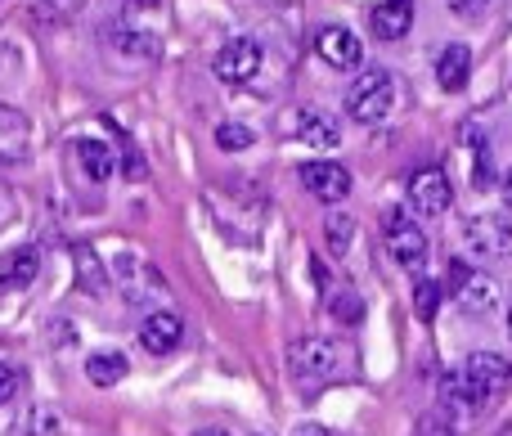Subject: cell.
Returning <instances> with one entry per match:
<instances>
[{
	"mask_svg": "<svg viewBox=\"0 0 512 436\" xmlns=\"http://www.w3.org/2000/svg\"><path fill=\"white\" fill-rule=\"evenodd\" d=\"M409 203H414L418 216H441V212H450V203H454L450 176H445L441 167L418 171V176L409 180Z\"/></svg>",
	"mask_w": 512,
	"mask_h": 436,
	"instance_id": "cell-7",
	"label": "cell"
},
{
	"mask_svg": "<svg viewBox=\"0 0 512 436\" xmlns=\"http://www.w3.org/2000/svg\"><path fill=\"white\" fill-rule=\"evenodd\" d=\"M86 378L95 387H117L126 378V356L122 351H95V356H86Z\"/></svg>",
	"mask_w": 512,
	"mask_h": 436,
	"instance_id": "cell-16",
	"label": "cell"
},
{
	"mask_svg": "<svg viewBox=\"0 0 512 436\" xmlns=\"http://www.w3.org/2000/svg\"><path fill=\"white\" fill-rule=\"evenodd\" d=\"M36 270H41V252H36V248H18L14 257L0 266V288H5V293H18V288L36 284Z\"/></svg>",
	"mask_w": 512,
	"mask_h": 436,
	"instance_id": "cell-14",
	"label": "cell"
},
{
	"mask_svg": "<svg viewBox=\"0 0 512 436\" xmlns=\"http://www.w3.org/2000/svg\"><path fill=\"white\" fill-rule=\"evenodd\" d=\"M346 356H351V351H342L333 338H301L288 347V374L306 387L333 383L346 369Z\"/></svg>",
	"mask_w": 512,
	"mask_h": 436,
	"instance_id": "cell-1",
	"label": "cell"
},
{
	"mask_svg": "<svg viewBox=\"0 0 512 436\" xmlns=\"http://www.w3.org/2000/svg\"><path fill=\"white\" fill-rule=\"evenodd\" d=\"M472 185H477V189H495L499 185V171H495V158H490V144H481V149H477V176H472Z\"/></svg>",
	"mask_w": 512,
	"mask_h": 436,
	"instance_id": "cell-24",
	"label": "cell"
},
{
	"mask_svg": "<svg viewBox=\"0 0 512 436\" xmlns=\"http://www.w3.org/2000/svg\"><path fill=\"white\" fill-rule=\"evenodd\" d=\"M180 338H185V320H180L176 311H153V315H144V324H140L144 351H153V356H167V351L180 347Z\"/></svg>",
	"mask_w": 512,
	"mask_h": 436,
	"instance_id": "cell-10",
	"label": "cell"
},
{
	"mask_svg": "<svg viewBox=\"0 0 512 436\" xmlns=\"http://www.w3.org/2000/svg\"><path fill=\"white\" fill-rule=\"evenodd\" d=\"M508 338H512V311H508Z\"/></svg>",
	"mask_w": 512,
	"mask_h": 436,
	"instance_id": "cell-32",
	"label": "cell"
},
{
	"mask_svg": "<svg viewBox=\"0 0 512 436\" xmlns=\"http://www.w3.org/2000/svg\"><path fill=\"white\" fill-rule=\"evenodd\" d=\"M445 5H450L459 18H477V14H486L490 9V0H445Z\"/></svg>",
	"mask_w": 512,
	"mask_h": 436,
	"instance_id": "cell-27",
	"label": "cell"
},
{
	"mask_svg": "<svg viewBox=\"0 0 512 436\" xmlns=\"http://www.w3.org/2000/svg\"><path fill=\"white\" fill-rule=\"evenodd\" d=\"M324 234H328V248L333 252H346L351 248V239H355V221L351 216H328V225H324Z\"/></svg>",
	"mask_w": 512,
	"mask_h": 436,
	"instance_id": "cell-23",
	"label": "cell"
},
{
	"mask_svg": "<svg viewBox=\"0 0 512 436\" xmlns=\"http://www.w3.org/2000/svg\"><path fill=\"white\" fill-rule=\"evenodd\" d=\"M14 392H18V369L0 360V405H9V401H14Z\"/></svg>",
	"mask_w": 512,
	"mask_h": 436,
	"instance_id": "cell-26",
	"label": "cell"
},
{
	"mask_svg": "<svg viewBox=\"0 0 512 436\" xmlns=\"http://www.w3.org/2000/svg\"><path fill=\"white\" fill-rule=\"evenodd\" d=\"M77 162L95 185H104V180L113 176V153H108L104 140H77Z\"/></svg>",
	"mask_w": 512,
	"mask_h": 436,
	"instance_id": "cell-17",
	"label": "cell"
},
{
	"mask_svg": "<svg viewBox=\"0 0 512 436\" xmlns=\"http://www.w3.org/2000/svg\"><path fill=\"white\" fill-rule=\"evenodd\" d=\"M418 436H459V428H454V414L445 410H427L423 419H418Z\"/></svg>",
	"mask_w": 512,
	"mask_h": 436,
	"instance_id": "cell-22",
	"label": "cell"
},
{
	"mask_svg": "<svg viewBox=\"0 0 512 436\" xmlns=\"http://www.w3.org/2000/svg\"><path fill=\"white\" fill-rule=\"evenodd\" d=\"M292 436H333V432L324 423H301V428H292Z\"/></svg>",
	"mask_w": 512,
	"mask_h": 436,
	"instance_id": "cell-28",
	"label": "cell"
},
{
	"mask_svg": "<svg viewBox=\"0 0 512 436\" xmlns=\"http://www.w3.org/2000/svg\"><path fill=\"white\" fill-rule=\"evenodd\" d=\"M315 50H319V59L333 63V68H342V72L360 68V59H364L360 36L346 32V27H324V32L315 36Z\"/></svg>",
	"mask_w": 512,
	"mask_h": 436,
	"instance_id": "cell-9",
	"label": "cell"
},
{
	"mask_svg": "<svg viewBox=\"0 0 512 436\" xmlns=\"http://www.w3.org/2000/svg\"><path fill=\"white\" fill-rule=\"evenodd\" d=\"M328 311H333V320H342V324H360L364 320V302H360V293L355 288H337L333 297H328Z\"/></svg>",
	"mask_w": 512,
	"mask_h": 436,
	"instance_id": "cell-18",
	"label": "cell"
},
{
	"mask_svg": "<svg viewBox=\"0 0 512 436\" xmlns=\"http://www.w3.org/2000/svg\"><path fill=\"white\" fill-rule=\"evenodd\" d=\"M212 68L225 86H248V81L256 77V68H261V45H256L252 36H230V41L221 45V54H216Z\"/></svg>",
	"mask_w": 512,
	"mask_h": 436,
	"instance_id": "cell-6",
	"label": "cell"
},
{
	"mask_svg": "<svg viewBox=\"0 0 512 436\" xmlns=\"http://www.w3.org/2000/svg\"><path fill=\"white\" fill-rule=\"evenodd\" d=\"M252 140H256V135L248 131V126H239V122H221V126H216V144H221L225 153L252 149Z\"/></svg>",
	"mask_w": 512,
	"mask_h": 436,
	"instance_id": "cell-21",
	"label": "cell"
},
{
	"mask_svg": "<svg viewBox=\"0 0 512 436\" xmlns=\"http://www.w3.org/2000/svg\"><path fill=\"white\" fill-rule=\"evenodd\" d=\"M369 23L382 41H400V36L414 27V0H382V5L369 14Z\"/></svg>",
	"mask_w": 512,
	"mask_h": 436,
	"instance_id": "cell-12",
	"label": "cell"
},
{
	"mask_svg": "<svg viewBox=\"0 0 512 436\" xmlns=\"http://www.w3.org/2000/svg\"><path fill=\"white\" fill-rule=\"evenodd\" d=\"M387 248H391V261L400 270H409V275H418L427 266V234L414 225V216L396 212V207L387 212Z\"/></svg>",
	"mask_w": 512,
	"mask_h": 436,
	"instance_id": "cell-5",
	"label": "cell"
},
{
	"mask_svg": "<svg viewBox=\"0 0 512 436\" xmlns=\"http://www.w3.org/2000/svg\"><path fill=\"white\" fill-rule=\"evenodd\" d=\"M63 423L54 410H32V419H27V436H59Z\"/></svg>",
	"mask_w": 512,
	"mask_h": 436,
	"instance_id": "cell-25",
	"label": "cell"
},
{
	"mask_svg": "<svg viewBox=\"0 0 512 436\" xmlns=\"http://www.w3.org/2000/svg\"><path fill=\"white\" fill-rule=\"evenodd\" d=\"M499 189H504V203L512 207V171H504V176H499Z\"/></svg>",
	"mask_w": 512,
	"mask_h": 436,
	"instance_id": "cell-29",
	"label": "cell"
},
{
	"mask_svg": "<svg viewBox=\"0 0 512 436\" xmlns=\"http://www.w3.org/2000/svg\"><path fill=\"white\" fill-rule=\"evenodd\" d=\"M445 288L436 279H418L414 284V306H418V320H436V306H441Z\"/></svg>",
	"mask_w": 512,
	"mask_h": 436,
	"instance_id": "cell-19",
	"label": "cell"
},
{
	"mask_svg": "<svg viewBox=\"0 0 512 436\" xmlns=\"http://www.w3.org/2000/svg\"><path fill=\"white\" fill-rule=\"evenodd\" d=\"M495 436H512V423H504V428H499Z\"/></svg>",
	"mask_w": 512,
	"mask_h": 436,
	"instance_id": "cell-31",
	"label": "cell"
},
{
	"mask_svg": "<svg viewBox=\"0 0 512 436\" xmlns=\"http://www.w3.org/2000/svg\"><path fill=\"white\" fill-rule=\"evenodd\" d=\"M463 248L472 252L477 261H508L512 257V221L508 216H472L463 225Z\"/></svg>",
	"mask_w": 512,
	"mask_h": 436,
	"instance_id": "cell-4",
	"label": "cell"
},
{
	"mask_svg": "<svg viewBox=\"0 0 512 436\" xmlns=\"http://www.w3.org/2000/svg\"><path fill=\"white\" fill-rule=\"evenodd\" d=\"M472 77V50L468 45H445L441 59H436V81H441V90H463Z\"/></svg>",
	"mask_w": 512,
	"mask_h": 436,
	"instance_id": "cell-13",
	"label": "cell"
},
{
	"mask_svg": "<svg viewBox=\"0 0 512 436\" xmlns=\"http://www.w3.org/2000/svg\"><path fill=\"white\" fill-rule=\"evenodd\" d=\"M301 185L319 198V203H342L351 194V171L337 162H306L301 167Z\"/></svg>",
	"mask_w": 512,
	"mask_h": 436,
	"instance_id": "cell-8",
	"label": "cell"
},
{
	"mask_svg": "<svg viewBox=\"0 0 512 436\" xmlns=\"http://www.w3.org/2000/svg\"><path fill=\"white\" fill-rule=\"evenodd\" d=\"M450 297L468 315H486V311H495V306H499V284L490 275H472V270H468V275H463V284L454 288Z\"/></svg>",
	"mask_w": 512,
	"mask_h": 436,
	"instance_id": "cell-11",
	"label": "cell"
},
{
	"mask_svg": "<svg viewBox=\"0 0 512 436\" xmlns=\"http://www.w3.org/2000/svg\"><path fill=\"white\" fill-rule=\"evenodd\" d=\"M391 104H396V81H391L387 68H369L355 77L351 95H346V113L355 117V122L373 126L382 122V117L391 113Z\"/></svg>",
	"mask_w": 512,
	"mask_h": 436,
	"instance_id": "cell-2",
	"label": "cell"
},
{
	"mask_svg": "<svg viewBox=\"0 0 512 436\" xmlns=\"http://www.w3.org/2000/svg\"><path fill=\"white\" fill-rule=\"evenodd\" d=\"M297 135L306 144H315V149H333V144H342V131H337V122L328 113H315V108L297 113Z\"/></svg>",
	"mask_w": 512,
	"mask_h": 436,
	"instance_id": "cell-15",
	"label": "cell"
},
{
	"mask_svg": "<svg viewBox=\"0 0 512 436\" xmlns=\"http://www.w3.org/2000/svg\"><path fill=\"white\" fill-rule=\"evenodd\" d=\"M77 275H81V288H86L90 297H99V293H104V270H99L95 252L77 248Z\"/></svg>",
	"mask_w": 512,
	"mask_h": 436,
	"instance_id": "cell-20",
	"label": "cell"
},
{
	"mask_svg": "<svg viewBox=\"0 0 512 436\" xmlns=\"http://www.w3.org/2000/svg\"><path fill=\"white\" fill-rule=\"evenodd\" d=\"M194 436H230V432H225V428H198Z\"/></svg>",
	"mask_w": 512,
	"mask_h": 436,
	"instance_id": "cell-30",
	"label": "cell"
},
{
	"mask_svg": "<svg viewBox=\"0 0 512 436\" xmlns=\"http://www.w3.org/2000/svg\"><path fill=\"white\" fill-rule=\"evenodd\" d=\"M463 383H468L472 410H486L490 401H499L512 387V360L495 356V351H477V356H468V365H463Z\"/></svg>",
	"mask_w": 512,
	"mask_h": 436,
	"instance_id": "cell-3",
	"label": "cell"
}]
</instances>
